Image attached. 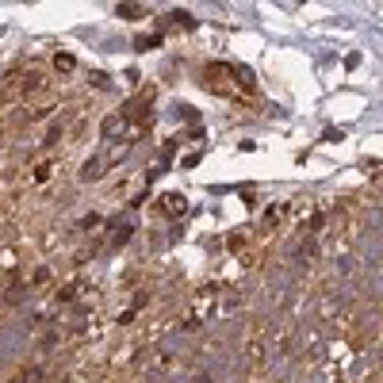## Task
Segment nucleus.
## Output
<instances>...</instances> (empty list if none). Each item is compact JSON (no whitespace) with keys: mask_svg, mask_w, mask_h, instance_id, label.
Segmentation results:
<instances>
[{"mask_svg":"<svg viewBox=\"0 0 383 383\" xmlns=\"http://www.w3.org/2000/svg\"><path fill=\"white\" fill-rule=\"evenodd\" d=\"M203 85L211 88V92L218 96H230V100H246L249 92H253V73L246 69V65H223V62H211L207 69H203Z\"/></svg>","mask_w":383,"mask_h":383,"instance_id":"f257e3e1","label":"nucleus"},{"mask_svg":"<svg viewBox=\"0 0 383 383\" xmlns=\"http://www.w3.org/2000/svg\"><path fill=\"white\" fill-rule=\"evenodd\" d=\"M158 207H165L169 215H181L184 207H188V203H184V195H176V192H169V195H161L158 200Z\"/></svg>","mask_w":383,"mask_h":383,"instance_id":"f03ea898","label":"nucleus"},{"mask_svg":"<svg viewBox=\"0 0 383 383\" xmlns=\"http://www.w3.org/2000/svg\"><path fill=\"white\" fill-rule=\"evenodd\" d=\"M54 65H58L62 73H69V69H73V65H77V62H73V54H58V58H54Z\"/></svg>","mask_w":383,"mask_h":383,"instance_id":"7ed1b4c3","label":"nucleus"}]
</instances>
